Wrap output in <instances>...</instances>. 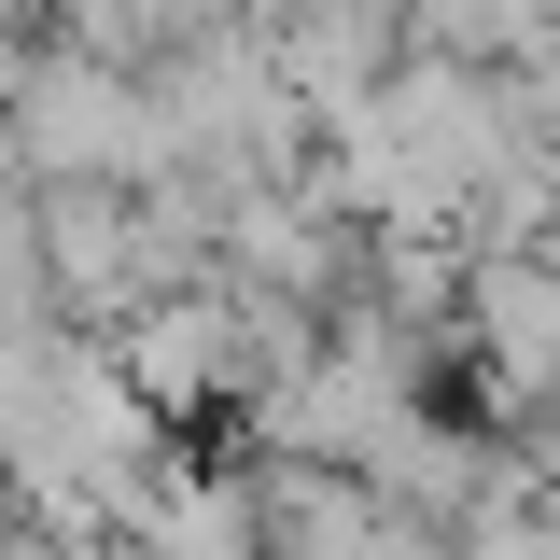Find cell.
<instances>
[{
	"mask_svg": "<svg viewBox=\"0 0 560 560\" xmlns=\"http://www.w3.org/2000/svg\"><path fill=\"white\" fill-rule=\"evenodd\" d=\"M267 57H280V84H294L308 127H350V113L407 70V14H393V0H294L267 28Z\"/></svg>",
	"mask_w": 560,
	"mask_h": 560,
	"instance_id": "obj_1",
	"label": "cell"
}]
</instances>
